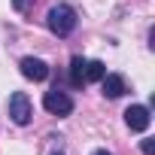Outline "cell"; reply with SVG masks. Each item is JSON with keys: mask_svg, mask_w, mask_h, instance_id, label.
<instances>
[{"mask_svg": "<svg viewBox=\"0 0 155 155\" xmlns=\"http://www.w3.org/2000/svg\"><path fill=\"white\" fill-rule=\"evenodd\" d=\"M46 25H49V31L55 34V37H70L73 31H76V25H79V15H76V9L73 6H67V3H55L52 9H49V15H46Z\"/></svg>", "mask_w": 155, "mask_h": 155, "instance_id": "cell-1", "label": "cell"}, {"mask_svg": "<svg viewBox=\"0 0 155 155\" xmlns=\"http://www.w3.org/2000/svg\"><path fill=\"white\" fill-rule=\"evenodd\" d=\"M43 107H46V113L64 119V116L73 113V97H70L67 91H58V88H55V91H46V94H43Z\"/></svg>", "mask_w": 155, "mask_h": 155, "instance_id": "cell-2", "label": "cell"}, {"mask_svg": "<svg viewBox=\"0 0 155 155\" xmlns=\"http://www.w3.org/2000/svg\"><path fill=\"white\" fill-rule=\"evenodd\" d=\"M31 116H34V110H31L28 94H25V91H12V94H9V119L25 128V125H31Z\"/></svg>", "mask_w": 155, "mask_h": 155, "instance_id": "cell-3", "label": "cell"}, {"mask_svg": "<svg viewBox=\"0 0 155 155\" xmlns=\"http://www.w3.org/2000/svg\"><path fill=\"white\" fill-rule=\"evenodd\" d=\"M149 122H152V116H149V107H143V104H134V107H128L125 110V125L131 128V131H146L149 128Z\"/></svg>", "mask_w": 155, "mask_h": 155, "instance_id": "cell-4", "label": "cell"}, {"mask_svg": "<svg viewBox=\"0 0 155 155\" xmlns=\"http://www.w3.org/2000/svg\"><path fill=\"white\" fill-rule=\"evenodd\" d=\"M21 76L25 79H31V82H43V79H49V64L46 61H40V58H21Z\"/></svg>", "mask_w": 155, "mask_h": 155, "instance_id": "cell-5", "label": "cell"}, {"mask_svg": "<svg viewBox=\"0 0 155 155\" xmlns=\"http://www.w3.org/2000/svg\"><path fill=\"white\" fill-rule=\"evenodd\" d=\"M101 88H104V97H110V101H116V97H122L128 91L125 76H119V73H107L104 79H101Z\"/></svg>", "mask_w": 155, "mask_h": 155, "instance_id": "cell-6", "label": "cell"}, {"mask_svg": "<svg viewBox=\"0 0 155 155\" xmlns=\"http://www.w3.org/2000/svg\"><path fill=\"white\" fill-rule=\"evenodd\" d=\"M70 85L73 88H82L85 85V58L82 55H73L70 58Z\"/></svg>", "mask_w": 155, "mask_h": 155, "instance_id": "cell-7", "label": "cell"}, {"mask_svg": "<svg viewBox=\"0 0 155 155\" xmlns=\"http://www.w3.org/2000/svg\"><path fill=\"white\" fill-rule=\"evenodd\" d=\"M104 76H107L104 61H85V82H101Z\"/></svg>", "mask_w": 155, "mask_h": 155, "instance_id": "cell-8", "label": "cell"}, {"mask_svg": "<svg viewBox=\"0 0 155 155\" xmlns=\"http://www.w3.org/2000/svg\"><path fill=\"white\" fill-rule=\"evenodd\" d=\"M140 152H143V155H155V140H152V137H146V140L140 143Z\"/></svg>", "mask_w": 155, "mask_h": 155, "instance_id": "cell-9", "label": "cell"}, {"mask_svg": "<svg viewBox=\"0 0 155 155\" xmlns=\"http://www.w3.org/2000/svg\"><path fill=\"white\" fill-rule=\"evenodd\" d=\"M12 6H15V12H28V0H12Z\"/></svg>", "mask_w": 155, "mask_h": 155, "instance_id": "cell-10", "label": "cell"}, {"mask_svg": "<svg viewBox=\"0 0 155 155\" xmlns=\"http://www.w3.org/2000/svg\"><path fill=\"white\" fill-rule=\"evenodd\" d=\"M94 155H113V152H107V149H97V152H94Z\"/></svg>", "mask_w": 155, "mask_h": 155, "instance_id": "cell-11", "label": "cell"}]
</instances>
